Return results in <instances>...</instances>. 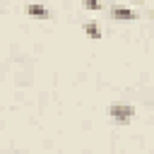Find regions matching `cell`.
<instances>
[{"mask_svg": "<svg viewBox=\"0 0 154 154\" xmlns=\"http://www.w3.org/2000/svg\"><path fill=\"white\" fill-rule=\"evenodd\" d=\"M108 116H111L113 123H130L132 116H135V108L130 103H111Z\"/></svg>", "mask_w": 154, "mask_h": 154, "instance_id": "obj_1", "label": "cell"}, {"mask_svg": "<svg viewBox=\"0 0 154 154\" xmlns=\"http://www.w3.org/2000/svg\"><path fill=\"white\" fill-rule=\"evenodd\" d=\"M111 14L116 19H137V12L130 10V7H123V5H113L111 7Z\"/></svg>", "mask_w": 154, "mask_h": 154, "instance_id": "obj_2", "label": "cell"}, {"mask_svg": "<svg viewBox=\"0 0 154 154\" xmlns=\"http://www.w3.org/2000/svg\"><path fill=\"white\" fill-rule=\"evenodd\" d=\"M26 12L34 14V17H46V14H48V10H46L43 5H26Z\"/></svg>", "mask_w": 154, "mask_h": 154, "instance_id": "obj_3", "label": "cell"}, {"mask_svg": "<svg viewBox=\"0 0 154 154\" xmlns=\"http://www.w3.org/2000/svg\"><path fill=\"white\" fill-rule=\"evenodd\" d=\"M84 31H87L91 38H99V36H101V29H99L96 22H87V24H84Z\"/></svg>", "mask_w": 154, "mask_h": 154, "instance_id": "obj_4", "label": "cell"}, {"mask_svg": "<svg viewBox=\"0 0 154 154\" xmlns=\"http://www.w3.org/2000/svg\"><path fill=\"white\" fill-rule=\"evenodd\" d=\"M84 7H87V10H101V2H94V0H87V2H84Z\"/></svg>", "mask_w": 154, "mask_h": 154, "instance_id": "obj_5", "label": "cell"}]
</instances>
